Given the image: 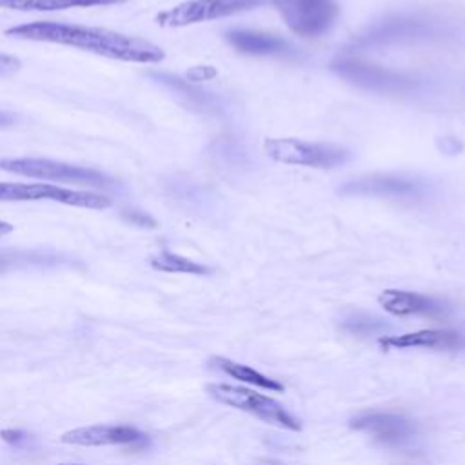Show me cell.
<instances>
[{
	"instance_id": "cell-1",
	"label": "cell",
	"mask_w": 465,
	"mask_h": 465,
	"mask_svg": "<svg viewBox=\"0 0 465 465\" xmlns=\"http://www.w3.org/2000/svg\"><path fill=\"white\" fill-rule=\"evenodd\" d=\"M5 35L20 40L69 45L122 62L158 64L165 58L163 49L149 40L82 24L38 20L9 27Z\"/></svg>"
},
{
	"instance_id": "cell-2",
	"label": "cell",
	"mask_w": 465,
	"mask_h": 465,
	"mask_svg": "<svg viewBox=\"0 0 465 465\" xmlns=\"http://www.w3.org/2000/svg\"><path fill=\"white\" fill-rule=\"evenodd\" d=\"M460 35L458 25L434 11H400L381 16L367 25L347 45L349 53L389 49L398 45L440 44L454 40Z\"/></svg>"
},
{
	"instance_id": "cell-3",
	"label": "cell",
	"mask_w": 465,
	"mask_h": 465,
	"mask_svg": "<svg viewBox=\"0 0 465 465\" xmlns=\"http://www.w3.org/2000/svg\"><path fill=\"white\" fill-rule=\"evenodd\" d=\"M331 71L338 74L341 80L380 94H412L423 89L425 78L414 73L389 69L378 64H369L352 56H340L331 62Z\"/></svg>"
},
{
	"instance_id": "cell-4",
	"label": "cell",
	"mask_w": 465,
	"mask_h": 465,
	"mask_svg": "<svg viewBox=\"0 0 465 465\" xmlns=\"http://www.w3.org/2000/svg\"><path fill=\"white\" fill-rule=\"evenodd\" d=\"M0 169L13 174L44 180V182H58V183L94 187V189L114 187V180L98 169L73 165V163L56 162L49 158H27V156L2 158Z\"/></svg>"
},
{
	"instance_id": "cell-5",
	"label": "cell",
	"mask_w": 465,
	"mask_h": 465,
	"mask_svg": "<svg viewBox=\"0 0 465 465\" xmlns=\"http://www.w3.org/2000/svg\"><path fill=\"white\" fill-rule=\"evenodd\" d=\"M263 149L274 162L314 169H334L351 158V151L341 145L300 138H267Z\"/></svg>"
},
{
	"instance_id": "cell-6",
	"label": "cell",
	"mask_w": 465,
	"mask_h": 465,
	"mask_svg": "<svg viewBox=\"0 0 465 465\" xmlns=\"http://www.w3.org/2000/svg\"><path fill=\"white\" fill-rule=\"evenodd\" d=\"M207 392L216 401L229 405L232 409L249 412L265 423H271V425H276V427L287 429V430L302 429L300 421L291 412H287L282 403H278L276 400H272L262 392H256V391H251L245 387H238V385H231V383H211V385H207Z\"/></svg>"
},
{
	"instance_id": "cell-7",
	"label": "cell",
	"mask_w": 465,
	"mask_h": 465,
	"mask_svg": "<svg viewBox=\"0 0 465 465\" xmlns=\"http://www.w3.org/2000/svg\"><path fill=\"white\" fill-rule=\"evenodd\" d=\"M280 13L285 25L302 38H320L327 35L338 16L336 0H269Z\"/></svg>"
},
{
	"instance_id": "cell-8",
	"label": "cell",
	"mask_w": 465,
	"mask_h": 465,
	"mask_svg": "<svg viewBox=\"0 0 465 465\" xmlns=\"http://www.w3.org/2000/svg\"><path fill=\"white\" fill-rule=\"evenodd\" d=\"M58 202L73 207L107 209L113 205L111 196L78 189H65L53 183H15L0 182V202Z\"/></svg>"
},
{
	"instance_id": "cell-9",
	"label": "cell",
	"mask_w": 465,
	"mask_h": 465,
	"mask_svg": "<svg viewBox=\"0 0 465 465\" xmlns=\"http://www.w3.org/2000/svg\"><path fill=\"white\" fill-rule=\"evenodd\" d=\"M343 196L360 198H391V200H421L427 196V182L407 174H365L345 182L340 189Z\"/></svg>"
},
{
	"instance_id": "cell-10",
	"label": "cell",
	"mask_w": 465,
	"mask_h": 465,
	"mask_svg": "<svg viewBox=\"0 0 465 465\" xmlns=\"http://www.w3.org/2000/svg\"><path fill=\"white\" fill-rule=\"evenodd\" d=\"M263 0H185L156 16L160 25L183 27L262 7Z\"/></svg>"
},
{
	"instance_id": "cell-11",
	"label": "cell",
	"mask_w": 465,
	"mask_h": 465,
	"mask_svg": "<svg viewBox=\"0 0 465 465\" xmlns=\"http://www.w3.org/2000/svg\"><path fill=\"white\" fill-rule=\"evenodd\" d=\"M62 443L80 445V447H105V445H131L143 447L149 438L142 430L131 425H116V423H102V425H87L67 430L60 436Z\"/></svg>"
},
{
	"instance_id": "cell-12",
	"label": "cell",
	"mask_w": 465,
	"mask_h": 465,
	"mask_svg": "<svg viewBox=\"0 0 465 465\" xmlns=\"http://www.w3.org/2000/svg\"><path fill=\"white\" fill-rule=\"evenodd\" d=\"M223 36L227 44L240 54L272 56L285 60H296L302 56L300 49H296L289 40L274 33L256 29H231Z\"/></svg>"
},
{
	"instance_id": "cell-13",
	"label": "cell",
	"mask_w": 465,
	"mask_h": 465,
	"mask_svg": "<svg viewBox=\"0 0 465 465\" xmlns=\"http://www.w3.org/2000/svg\"><path fill=\"white\" fill-rule=\"evenodd\" d=\"M351 429L371 434L383 445H401L416 434V425L394 412H363L351 420Z\"/></svg>"
},
{
	"instance_id": "cell-14",
	"label": "cell",
	"mask_w": 465,
	"mask_h": 465,
	"mask_svg": "<svg viewBox=\"0 0 465 465\" xmlns=\"http://www.w3.org/2000/svg\"><path fill=\"white\" fill-rule=\"evenodd\" d=\"M383 351H400V349H440L452 351L465 345V338L456 331L443 329H423L407 334L381 336L378 340Z\"/></svg>"
},
{
	"instance_id": "cell-15",
	"label": "cell",
	"mask_w": 465,
	"mask_h": 465,
	"mask_svg": "<svg viewBox=\"0 0 465 465\" xmlns=\"http://www.w3.org/2000/svg\"><path fill=\"white\" fill-rule=\"evenodd\" d=\"M378 302L383 311L394 316H414V314H423V316H440L445 314L449 309L447 303L420 294V292H411V291H400V289H385L380 296Z\"/></svg>"
},
{
	"instance_id": "cell-16",
	"label": "cell",
	"mask_w": 465,
	"mask_h": 465,
	"mask_svg": "<svg viewBox=\"0 0 465 465\" xmlns=\"http://www.w3.org/2000/svg\"><path fill=\"white\" fill-rule=\"evenodd\" d=\"M213 365L218 367L227 376H231V378H234L242 383H249V385H254V387H260V389H265V391H272V392H282L285 389L283 383H280L278 380L269 378L263 372H260V371H256L249 365L232 361L229 358L216 356V358H213Z\"/></svg>"
},
{
	"instance_id": "cell-17",
	"label": "cell",
	"mask_w": 465,
	"mask_h": 465,
	"mask_svg": "<svg viewBox=\"0 0 465 465\" xmlns=\"http://www.w3.org/2000/svg\"><path fill=\"white\" fill-rule=\"evenodd\" d=\"M125 0H0V7L16 11H60L71 7L116 5Z\"/></svg>"
},
{
	"instance_id": "cell-18",
	"label": "cell",
	"mask_w": 465,
	"mask_h": 465,
	"mask_svg": "<svg viewBox=\"0 0 465 465\" xmlns=\"http://www.w3.org/2000/svg\"><path fill=\"white\" fill-rule=\"evenodd\" d=\"M158 78H162V82L165 84V85H169L171 89H174V91H178V93H182L183 94V98L193 105V107H196L198 111H205V113H209V114H218V113H222V102H220V98L218 96H214L213 93L209 94V93H203V91H200V89H196V87H193V85H187L185 82H182L180 78H174V76H167V74H156Z\"/></svg>"
},
{
	"instance_id": "cell-19",
	"label": "cell",
	"mask_w": 465,
	"mask_h": 465,
	"mask_svg": "<svg viewBox=\"0 0 465 465\" xmlns=\"http://www.w3.org/2000/svg\"><path fill=\"white\" fill-rule=\"evenodd\" d=\"M151 267L163 272H183V274H198V276L211 274V269L207 265H202L198 262H193L171 251H162L154 254L151 258Z\"/></svg>"
},
{
	"instance_id": "cell-20",
	"label": "cell",
	"mask_w": 465,
	"mask_h": 465,
	"mask_svg": "<svg viewBox=\"0 0 465 465\" xmlns=\"http://www.w3.org/2000/svg\"><path fill=\"white\" fill-rule=\"evenodd\" d=\"M18 69H20V60L16 56L0 53V76H7Z\"/></svg>"
},
{
	"instance_id": "cell-21",
	"label": "cell",
	"mask_w": 465,
	"mask_h": 465,
	"mask_svg": "<svg viewBox=\"0 0 465 465\" xmlns=\"http://www.w3.org/2000/svg\"><path fill=\"white\" fill-rule=\"evenodd\" d=\"M0 436H2V440L9 441L11 445H16V447H20V445H22V441H27V434H25V432H22V430H15V429L2 430V432H0Z\"/></svg>"
},
{
	"instance_id": "cell-22",
	"label": "cell",
	"mask_w": 465,
	"mask_h": 465,
	"mask_svg": "<svg viewBox=\"0 0 465 465\" xmlns=\"http://www.w3.org/2000/svg\"><path fill=\"white\" fill-rule=\"evenodd\" d=\"M125 218H127L129 222L136 223V225H145V223H149V227H154V222H153L149 216H145L143 213H138V211H133L131 214H125Z\"/></svg>"
},
{
	"instance_id": "cell-23",
	"label": "cell",
	"mask_w": 465,
	"mask_h": 465,
	"mask_svg": "<svg viewBox=\"0 0 465 465\" xmlns=\"http://www.w3.org/2000/svg\"><path fill=\"white\" fill-rule=\"evenodd\" d=\"M15 122V116L11 113H5V111H0V127H7Z\"/></svg>"
},
{
	"instance_id": "cell-24",
	"label": "cell",
	"mask_w": 465,
	"mask_h": 465,
	"mask_svg": "<svg viewBox=\"0 0 465 465\" xmlns=\"http://www.w3.org/2000/svg\"><path fill=\"white\" fill-rule=\"evenodd\" d=\"M13 231V225L7 223V222H0V236H5Z\"/></svg>"
},
{
	"instance_id": "cell-25",
	"label": "cell",
	"mask_w": 465,
	"mask_h": 465,
	"mask_svg": "<svg viewBox=\"0 0 465 465\" xmlns=\"http://www.w3.org/2000/svg\"><path fill=\"white\" fill-rule=\"evenodd\" d=\"M58 465H82V463H58Z\"/></svg>"
}]
</instances>
